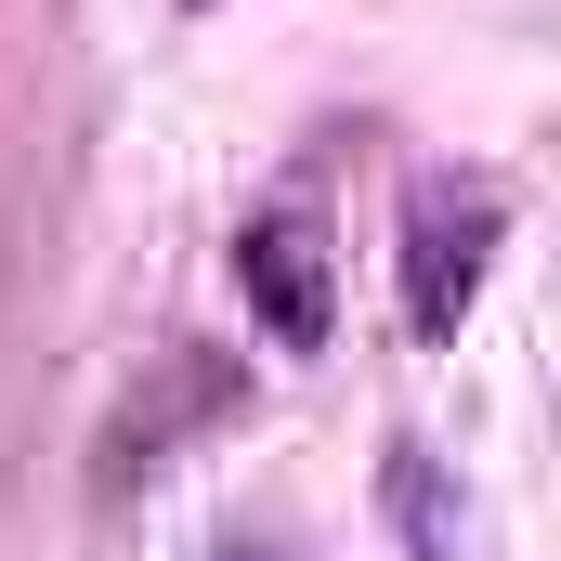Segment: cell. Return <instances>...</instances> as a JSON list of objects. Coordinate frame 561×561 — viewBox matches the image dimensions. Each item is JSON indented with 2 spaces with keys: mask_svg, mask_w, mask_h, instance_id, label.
<instances>
[{
  "mask_svg": "<svg viewBox=\"0 0 561 561\" xmlns=\"http://www.w3.org/2000/svg\"><path fill=\"white\" fill-rule=\"evenodd\" d=\"M496 236H510V196H496L483 170H431L419 196H405V327H419V340H457V327H470Z\"/></svg>",
  "mask_w": 561,
  "mask_h": 561,
  "instance_id": "6da1fadb",
  "label": "cell"
},
{
  "mask_svg": "<svg viewBox=\"0 0 561 561\" xmlns=\"http://www.w3.org/2000/svg\"><path fill=\"white\" fill-rule=\"evenodd\" d=\"M222 392H236V366H209V353H170V392H157V405H131V419L105 431V483H131V470H170L183 419H209Z\"/></svg>",
  "mask_w": 561,
  "mask_h": 561,
  "instance_id": "277c9868",
  "label": "cell"
},
{
  "mask_svg": "<svg viewBox=\"0 0 561 561\" xmlns=\"http://www.w3.org/2000/svg\"><path fill=\"white\" fill-rule=\"evenodd\" d=\"M236 287H249V313L275 327L287 353H313V340L340 327V262H327V222H313V209H262V222L236 236Z\"/></svg>",
  "mask_w": 561,
  "mask_h": 561,
  "instance_id": "7a4b0ae2",
  "label": "cell"
},
{
  "mask_svg": "<svg viewBox=\"0 0 561 561\" xmlns=\"http://www.w3.org/2000/svg\"><path fill=\"white\" fill-rule=\"evenodd\" d=\"M379 510H392V536L405 561H496V523H483V496L431 457V444H392L379 457Z\"/></svg>",
  "mask_w": 561,
  "mask_h": 561,
  "instance_id": "3957f363",
  "label": "cell"
}]
</instances>
